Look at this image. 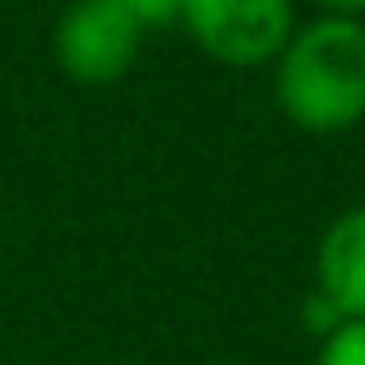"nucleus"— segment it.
<instances>
[{
  "mask_svg": "<svg viewBox=\"0 0 365 365\" xmlns=\"http://www.w3.org/2000/svg\"><path fill=\"white\" fill-rule=\"evenodd\" d=\"M314 365H365V319H342L333 333H324Z\"/></svg>",
  "mask_w": 365,
  "mask_h": 365,
  "instance_id": "5",
  "label": "nucleus"
},
{
  "mask_svg": "<svg viewBox=\"0 0 365 365\" xmlns=\"http://www.w3.org/2000/svg\"><path fill=\"white\" fill-rule=\"evenodd\" d=\"M314 5H324L329 14H342V19H361L365 14V0H314Z\"/></svg>",
  "mask_w": 365,
  "mask_h": 365,
  "instance_id": "7",
  "label": "nucleus"
},
{
  "mask_svg": "<svg viewBox=\"0 0 365 365\" xmlns=\"http://www.w3.org/2000/svg\"><path fill=\"white\" fill-rule=\"evenodd\" d=\"M139 33L143 28L116 0H74L56 24L51 51L65 79L102 88V83H116L139 61Z\"/></svg>",
  "mask_w": 365,
  "mask_h": 365,
  "instance_id": "3",
  "label": "nucleus"
},
{
  "mask_svg": "<svg viewBox=\"0 0 365 365\" xmlns=\"http://www.w3.org/2000/svg\"><path fill=\"white\" fill-rule=\"evenodd\" d=\"M190 37L222 65L277 61L296 24L292 0H180Z\"/></svg>",
  "mask_w": 365,
  "mask_h": 365,
  "instance_id": "2",
  "label": "nucleus"
},
{
  "mask_svg": "<svg viewBox=\"0 0 365 365\" xmlns=\"http://www.w3.org/2000/svg\"><path fill=\"white\" fill-rule=\"evenodd\" d=\"M116 5L139 28H162V24H171V19H180V0H116Z\"/></svg>",
  "mask_w": 365,
  "mask_h": 365,
  "instance_id": "6",
  "label": "nucleus"
},
{
  "mask_svg": "<svg viewBox=\"0 0 365 365\" xmlns=\"http://www.w3.org/2000/svg\"><path fill=\"white\" fill-rule=\"evenodd\" d=\"M277 107L310 134H338L365 120V24L324 14L277 51Z\"/></svg>",
  "mask_w": 365,
  "mask_h": 365,
  "instance_id": "1",
  "label": "nucleus"
},
{
  "mask_svg": "<svg viewBox=\"0 0 365 365\" xmlns=\"http://www.w3.org/2000/svg\"><path fill=\"white\" fill-rule=\"evenodd\" d=\"M319 301L338 319H365V208H347L319 241Z\"/></svg>",
  "mask_w": 365,
  "mask_h": 365,
  "instance_id": "4",
  "label": "nucleus"
}]
</instances>
